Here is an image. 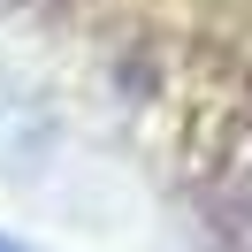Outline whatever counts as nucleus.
Instances as JSON below:
<instances>
[{
    "label": "nucleus",
    "instance_id": "f257e3e1",
    "mask_svg": "<svg viewBox=\"0 0 252 252\" xmlns=\"http://www.w3.org/2000/svg\"><path fill=\"white\" fill-rule=\"evenodd\" d=\"M0 252H23V245H16V237H0Z\"/></svg>",
    "mask_w": 252,
    "mask_h": 252
}]
</instances>
